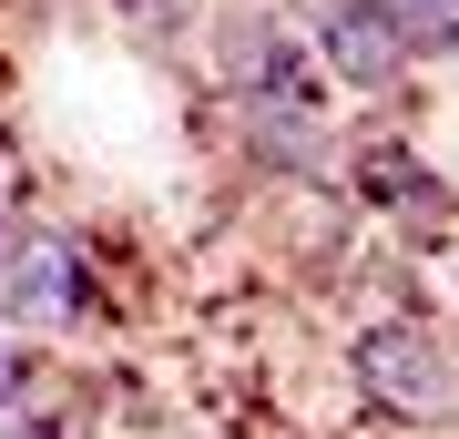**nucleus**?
Wrapping results in <instances>:
<instances>
[{
	"mask_svg": "<svg viewBox=\"0 0 459 439\" xmlns=\"http://www.w3.org/2000/svg\"><path fill=\"white\" fill-rule=\"evenodd\" d=\"M347 378L368 408L409 429H459V338H439L429 317H377L347 338Z\"/></svg>",
	"mask_w": 459,
	"mask_h": 439,
	"instance_id": "nucleus-1",
	"label": "nucleus"
},
{
	"mask_svg": "<svg viewBox=\"0 0 459 439\" xmlns=\"http://www.w3.org/2000/svg\"><path fill=\"white\" fill-rule=\"evenodd\" d=\"M72 317H92L82 256H72L62 235H41V225L0 235V327H11V338H51V327H72Z\"/></svg>",
	"mask_w": 459,
	"mask_h": 439,
	"instance_id": "nucleus-2",
	"label": "nucleus"
},
{
	"mask_svg": "<svg viewBox=\"0 0 459 439\" xmlns=\"http://www.w3.org/2000/svg\"><path fill=\"white\" fill-rule=\"evenodd\" d=\"M21 389H31V358H11V347H0V419L21 408Z\"/></svg>",
	"mask_w": 459,
	"mask_h": 439,
	"instance_id": "nucleus-4",
	"label": "nucleus"
},
{
	"mask_svg": "<svg viewBox=\"0 0 459 439\" xmlns=\"http://www.w3.org/2000/svg\"><path fill=\"white\" fill-rule=\"evenodd\" d=\"M316 62L337 82H358V92H398L419 51H409L388 0H327V11H316Z\"/></svg>",
	"mask_w": 459,
	"mask_h": 439,
	"instance_id": "nucleus-3",
	"label": "nucleus"
}]
</instances>
